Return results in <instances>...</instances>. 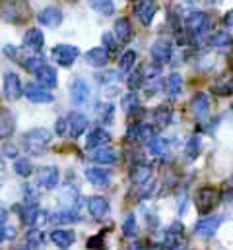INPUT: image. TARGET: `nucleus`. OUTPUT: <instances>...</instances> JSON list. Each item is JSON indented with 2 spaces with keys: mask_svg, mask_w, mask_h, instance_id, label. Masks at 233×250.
<instances>
[{
  "mask_svg": "<svg viewBox=\"0 0 233 250\" xmlns=\"http://www.w3.org/2000/svg\"><path fill=\"white\" fill-rule=\"evenodd\" d=\"M4 53H6V57H10L14 62L22 64L27 72H33V74H37V72L45 66V59H43L41 53L25 51V47H23V49H16V47H12V45H6V47H4Z\"/></svg>",
  "mask_w": 233,
  "mask_h": 250,
  "instance_id": "1",
  "label": "nucleus"
},
{
  "mask_svg": "<svg viewBox=\"0 0 233 250\" xmlns=\"http://www.w3.org/2000/svg\"><path fill=\"white\" fill-rule=\"evenodd\" d=\"M51 138H53V134L47 128H33L29 132H25V136H23V147L31 155H41L47 149V146L51 144Z\"/></svg>",
  "mask_w": 233,
  "mask_h": 250,
  "instance_id": "2",
  "label": "nucleus"
},
{
  "mask_svg": "<svg viewBox=\"0 0 233 250\" xmlns=\"http://www.w3.org/2000/svg\"><path fill=\"white\" fill-rule=\"evenodd\" d=\"M185 23H186V33H188V37L194 39V41L206 37L208 31L212 29V20H210V16H208L206 12H190V14L186 16Z\"/></svg>",
  "mask_w": 233,
  "mask_h": 250,
  "instance_id": "3",
  "label": "nucleus"
},
{
  "mask_svg": "<svg viewBox=\"0 0 233 250\" xmlns=\"http://www.w3.org/2000/svg\"><path fill=\"white\" fill-rule=\"evenodd\" d=\"M29 16L25 0H4L0 4V18L8 23H23Z\"/></svg>",
  "mask_w": 233,
  "mask_h": 250,
  "instance_id": "4",
  "label": "nucleus"
},
{
  "mask_svg": "<svg viewBox=\"0 0 233 250\" xmlns=\"http://www.w3.org/2000/svg\"><path fill=\"white\" fill-rule=\"evenodd\" d=\"M220 200H222L220 190H216V188H212V187L200 188V190L196 192V196H194L196 209L200 211V215H202V217H204V215H208V213H210V211L220 204Z\"/></svg>",
  "mask_w": 233,
  "mask_h": 250,
  "instance_id": "5",
  "label": "nucleus"
},
{
  "mask_svg": "<svg viewBox=\"0 0 233 250\" xmlns=\"http://www.w3.org/2000/svg\"><path fill=\"white\" fill-rule=\"evenodd\" d=\"M78 57H80V49L74 45H57L51 51V59L55 61V64L62 66V68H70L78 61Z\"/></svg>",
  "mask_w": 233,
  "mask_h": 250,
  "instance_id": "6",
  "label": "nucleus"
},
{
  "mask_svg": "<svg viewBox=\"0 0 233 250\" xmlns=\"http://www.w3.org/2000/svg\"><path fill=\"white\" fill-rule=\"evenodd\" d=\"M224 223L222 215H204L198 219V223L194 225V233L202 239H210L216 235V231L220 229V225Z\"/></svg>",
  "mask_w": 233,
  "mask_h": 250,
  "instance_id": "7",
  "label": "nucleus"
},
{
  "mask_svg": "<svg viewBox=\"0 0 233 250\" xmlns=\"http://www.w3.org/2000/svg\"><path fill=\"white\" fill-rule=\"evenodd\" d=\"M165 250H186V239H185V229L179 221H175L169 225L167 235H165V243H163Z\"/></svg>",
  "mask_w": 233,
  "mask_h": 250,
  "instance_id": "8",
  "label": "nucleus"
},
{
  "mask_svg": "<svg viewBox=\"0 0 233 250\" xmlns=\"http://www.w3.org/2000/svg\"><path fill=\"white\" fill-rule=\"evenodd\" d=\"M156 14H158V4L154 0H134V16L144 27L152 23Z\"/></svg>",
  "mask_w": 233,
  "mask_h": 250,
  "instance_id": "9",
  "label": "nucleus"
},
{
  "mask_svg": "<svg viewBox=\"0 0 233 250\" xmlns=\"http://www.w3.org/2000/svg\"><path fill=\"white\" fill-rule=\"evenodd\" d=\"M23 93V87H22V80L16 72H6L4 74V95L6 99L10 101H16L20 99Z\"/></svg>",
  "mask_w": 233,
  "mask_h": 250,
  "instance_id": "10",
  "label": "nucleus"
},
{
  "mask_svg": "<svg viewBox=\"0 0 233 250\" xmlns=\"http://www.w3.org/2000/svg\"><path fill=\"white\" fill-rule=\"evenodd\" d=\"M70 99L74 105H86L90 99V85L82 78H74L70 82Z\"/></svg>",
  "mask_w": 233,
  "mask_h": 250,
  "instance_id": "11",
  "label": "nucleus"
},
{
  "mask_svg": "<svg viewBox=\"0 0 233 250\" xmlns=\"http://www.w3.org/2000/svg\"><path fill=\"white\" fill-rule=\"evenodd\" d=\"M37 20H39L41 25H45V27H49V29H55V27H58V25L62 23L64 16H62V10L57 8V6H45V8L37 14Z\"/></svg>",
  "mask_w": 233,
  "mask_h": 250,
  "instance_id": "12",
  "label": "nucleus"
},
{
  "mask_svg": "<svg viewBox=\"0 0 233 250\" xmlns=\"http://www.w3.org/2000/svg\"><path fill=\"white\" fill-rule=\"evenodd\" d=\"M23 93H25V97L31 101V103H37V105H41V103H53V95H51V91L49 89H45V87H41L37 82L33 83H27L25 87H23Z\"/></svg>",
  "mask_w": 233,
  "mask_h": 250,
  "instance_id": "13",
  "label": "nucleus"
},
{
  "mask_svg": "<svg viewBox=\"0 0 233 250\" xmlns=\"http://www.w3.org/2000/svg\"><path fill=\"white\" fill-rule=\"evenodd\" d=\"M190 113L194 119L198 121H206L208 115H210V97L206 93H196L192 99H190Z\"/></svg>",
  "mask_w": 233,
  "mask_h": 250,
  "instance_id": "14",
  "label": "nucleus"
},
{
  "mask_svg": "<svg viewBox=\"0 0 233 250\" xmlns=\"http://www.w3.org/2000/svg\"><path fill=\"white\" fill-rule=\"evenodd\" d=\"M22 221L27 227H37L39 223L49 221V217H45V211L37 204H27L25 208H22Z\"/></svg>",
  "mask_w": 233,
  "mask_h": 250,
  "instance_id": "15",
  "label": "nucleus"
},
{
  "mask_svg": "<svg viewBox=\"0 0 233 250\" xmlns=\"http://www.w3.org/2000/svg\"><path fill=\"white\" fill-rule=\"evenodd\" d=\"M171 53H173V47H171V43H167L165 39L156 41V43L152 45V49H150L152 61L158 64V66L169 62V61H171Z\"/></svg>",
  "mask_w": 233,
  "mask_h": 250,
  "instance_id": "16",
  "label": "nucleus"
},
{
  "mask_svg": "<svg viewBox=\"0 0 233 250\" xmlns=\"http://www.w3.org/2000/svg\"><path fill=\"white\" fill-rule=\"evenodd\" d=\"M111 142V134L105 130V128H93L90 134H88V140H86V147L95 151V149H101V147H107V144Z\"/></svg>",
  "mask_w": 233,
  "mask_h": 250,
  "instance_id": "17",
  "label": "nucleus"
},
{
  "mask_svg": "<svg viewBox=\"0 0 233 250\" xmlns=\"http://www.w3.org/2000/svg\"><path fill=\"white\" fill-rule=\"evenodd\" d=\"M68 136L70 138H80L84 132H86V128H88V117L84 115V113H70L68 117Z\"/></svg>",
  "mask_w": 233,
  "mask_h": 250,
  "instance_id": "18",
  "label": "nucleus"
},
{
  "mask_svg": "<svg viewBox=\"0 0 233 250\" xmlns=\"http://www.w3.org/2000/svg\"><path fill=\"white\" fill-rule=\"evenodd\" d=\"M43 45H45V35H43L41 29L31 27V29L25 31V35H23V47H25L27 51L39 53V51L43 49Z\"/></svg>",
  "mask_w": 233,
  "mask_h": 250,
  "instance_id": "19",
  "label": "nucleus"
},
{
  "mask_svg": "<svg viewBox=\"0 0 233 250\" xmlns=\"http://www.w3.org/2000/svg\"><path fill=\"white\" fill-rule=\"evenodd\" d=\"M86 179H88L93 187H99V188L109 187V183H111L109 171H107V169H101V167H88V169H86Z\"/></svg>",
  "mask_w": 233,
  "mask_h": 250,
  "instance_id": "20",
  "label": "nucleus"
},
{
  "mask_svg": "<svg viewBox=\"0 0 233 250\" xmlns=\"http://www.w3.org/2000/svg\"><path fill=\"white\" fill-rule=\"evenodd\" d=\"M35 78H37V83H39L41 87H45V89H55L58 83L57 70H55L53 66H49V64H45V66L35 74Z\"/></svg>",
  "mask_w": 233,
  "mask_h": 250,
  "instance_id": "21",
  "label": "nucleus"
},
{
  "mask_svg": "<svg viewBox=\"0 0 233 250\" xmlns=\"http://www.w3.org/2000/svg\"><path fill=\"white\" fill-rule=\"evenodd\" d=\"M86 62L93 68H105L109 62V51L105 47H93L86 53Z\"/></svg>",
  "mask_w": 233,
  "mask_h": 250,
  "instance_id": "22",
  "label": "nucleus"
},
{
  "mask_svg": "<svg viewBox=\"0 0 233 250\" xmlns=\"http://www.w3.org/2000/svg\"><path fill=\"white\" fill-rule=\"evenodd\" d=\"M78 200H80V194L74 187H64L58 194V204L62 209H76Z\"/></svg>",
  "mask_w": 233,
  "mask_h": 250,
  "instance_id": "23",
  "label": "nucleus"
},
{
  "mask_svg": "<svg viewBox=\"0 0 233 250\" xmlns=\"http://www.w3.org/2000/svg\"><path fill=\"white\" fill-rule=\"evenodd\" d=\"M88 211H90L93 217L101 219V217H105L107 211H109V202H107L103 196H92V198L88 200Z\"/></svg>",
  "mask_w": 233,
  "mask_h": 250,
  "instance_id": "24",
  "label": "nucleus"
},
{
  "mask_svg": "<svg viewBox=\"0 0 233 250\" xmlns=\"http://www.w3.org/2000/svg\"><path fill=\"white\" fill-rule=\"evenodd\" d=\"M37 181H39V185L43 188H47V190H51V188H55L58 185V169L57 167H43L41 171H39V175H37Z\"/></svg>",
  "mask_w": 233,
  "mask_h": 250,
  "instance_id": "25",
  "label": "nucleus"
},
{
  "mask_svg": "<svg viewBox=\"0 0 233 250\" xmlns=\"http://www.w3.org/2000/svg\"><path fill=\"white\" fill-rule=\"evenodd\" d=\"M74 233L70 231V229H55L53 233H51V241L57 245L58 249L66 250L70 249L72 245H74Z\"/></svg>",
  "mask_w": 233,
  "mask_h": 250,
  "instance_id": "26",
  "label": "nucleus"
},
{
  "mask_svg": "<svg viewBox=\"0 0 233 250\" xmlns=\"http://www.w3.org/2000/svg\"><path fill=\"white\" fill-rule=\"evenodd\" d=\"M113 35L116 37L118 43H128L132 39V27H130V21L126 18L116 20L115 27H113Z\"/></svg>",
  "mask_w": 233,
  "mask_h": 250,
  "instance_id": "27",
  "label": "nucleus"
},
{
  "mask_svg": "<svg viewBox=\"0 0 233 250\" xmlns=\"http://www.w3.org/2000/svg\"><path fill=\"white\" fill-rule=\"evenodd\" d=\"M92 161L93 163H99V165H113L116 161V151L113 147H101V149H95V151H92Z\"/></svg>",
  "mask_w": 233,
  "mask_h": 250,
  "instance_id": "28",
  "label": "nucleus"
},
{
  "mask_svg": "<svg viewBox=\"0 0 233 250\" xmlns=\"http://www.w3.org/2000/svg\"><path fill=\"white\" fill-rule=\"evenodd\" d=\"M150 177H152V169H150V165H144V163H138V165L130 171V179H132V183L138 185V187L150 183Z\"/></svg>",
  "mask_w": 233,
  "mask_h": 250,
  "instance_id": "29",
  "label": "nucleus"
},
{
  "mask_svg": "<svg viewBox=\"0 0 233 250\" xmlns=\"http://www.w3.org/2000/svg\"><path fill=\"white\" fill-rule=\"evenodd\" d=\"M148 151H150L152 155H156V157H163V155H167V151H169V142H167L165 138H162V136H154V138L148 142Z\"/></svg>",
  "mask_w": 233,
  "mask_h": 250,
  "instance_id": "30",
  "label": "nucleus"
},
{
  "mask_svg": "<svg viewBox=\"0 0 233 250\" xmlns=\"http://www.w3.org/2000/svg\"><path fill=\"white\" fill-rule=\"evenodd\" d=\"M232 43H233L232 35L226 33V31H218L216 35L210 37V47H214L216 51H222V53L230 51L232 49Z\"/></svg>",
  "mask_w": 233,
  "mask_h": 250,
  "instance_id": "31",
  "label": "nucleus"
},
{
  "mask_svg": "<svg viewBox=\"0 0 233 250\" xmlns=\"http://www.w3.org/2000/svg\"><path fill=\"white\" fill-rule=\"evenodd\" d=\"M78 219H80V215H78L76 209H60V211L53 213V215L49 217V221H51V223H57V225L74 223V221H78Z\"/></svg>",
  "mask_w": 233,
  "mask_h": 250,
  "instance_id": "32",
  "label": "nucleus"
},
{
  "mask_svg": "<svg viewBox=\"0 0 233 250\" xmlns=\"http://www.w3.org/2000/svg\"><path fill=\"white\" fill-rule=\"evenodd\" d=\"M165 93L171 99H177L183 93V78L179 74H171L167 78V82H165Z\"/></svg>",
  "mask_w": 233,
  "mask_h": 250,
  "instance_id": "33",
  "label": "nucleus"
},
{
  "mask_svg": "<svg viewBox=\"0 0 233 250\" xmlns=\"http://www.w3.org/2000/svg\"><path fill=\"white\" fill-rule=\"evenodd\" d=\"M122 109L126 111V115L130 119H134V115L140 113V101H138V97H136L134 91H130V93H126L122 97Z\"/></svg>",
  "mask_w": 233,
  "mask_h": 250,
  "instance_id": "34",
  "label": "nucleus"
},
{
  "mask_svg": "<svg viewBox=\"0 0 233 250\" xmlns=\"http://www.w3.org/2000/svg\"><path fill=\"white\" fill-rule=\"evenodd\" d=\"M122 235L126 239H136L138 237V223H136L134 213H126V217L122 221Z\"/></svg>",
  "mask_w": 233,
  "mask_h": 250,
  "instance_id": "35",
  "label": "nucleus"
},
{
  "mask_svg": "<svg viewBox=\"0 0 233 250\" xmlns=\"http://www.w3.org/2000/svg\"><path fill=\"white\" fill-rule=\"evenodd\" d=\"M134 64H136V53L132 49L124 51V55L118 59V70L122 74H130L134 70Z\"/></svg>",
  "mask_w": 233,
  "mask_h": 250,
  "instance_id": "36",
  "label": "nucleus"
},
{
  "mask_svg": "<svg viewBox=\"0 0 233 250\" xmlns=\"http://www.w3.org/2000/svg\"><path fill=\"white\" fill-rule=\"evenodd\" d=\"M95 111H97V119L103 125H109L113 121V117H115V105L113 103H99L95 107Z\"/></svg>",
  "mask_w": 233,
  "mask_h": 250,
  "instance_id": "37",
  "label": "nucleus"
},
{
  "mask_svg": "<svg viewBox=\"0 0 233 250\" xmlns=\"http://www.w3.org/2000/svg\"><path fill=\"white\" fill-rule=\"evenodd\" d=\"M90 8L101 16H111L115 12V2L113 0H90Z\"/></svg>",
  "mask_w": 233,
  "mask_h": 250,
  "instance_id": "38",
  "label": "nucleus"
},
{
  "mask_svg": "<svg viewBox=\"0 0 233 250\" xmlns=\"http://www.w3.org/2000/svg\"><path fill=\"white\" fill-rule=\"evenodd\" d=\"M171 119H173V113H171V109H169V107H165V105L154 111V123L160 126V128H163V126L169 125V123H171Z\"/></svg>",
  "mask_w": 233,
  "mask_h": 250,
  "instance_id": "39",
  "label": "nucleus"
},
{
  "mask_svg": "<svg viewBox=\"0 0 233 250\" xmlns=\"http://www.w3.org/2000/svg\"><path fill=\"white\" fill-rule=\"evenodd\" d=\"M12 132H14V117L8 115V111H4L0 117V140L8 138Z\"/></svg>",
  "mask_w": 233,
  "mask_h": 250,
  "instance_id": "40",
  "label": "nucleus"
},
{
  "mask_svg": "<svg viewBox=\"0 0 233 250\" xmlns=\"http://www.w3.org/2000/svg\"><path fill=\"white\" fill-rule=\"evenodd\" d=\"M14 171H16V175H20V177H29V175L33 173V165H31L29 159L22 157V159H16V161H14Z\"/></svg>",
  "mask_w": 233,
  "mask_h": 250,
  "instance_id": "41",
  "label": "nucleus"
},
{
  "mask_svg": "<svg viewBox=\"0 0 233 250\" xmlns=\"http://www.w3.org/2000/svg\"><path fill=\"white\" fill-rule=\"evenodd\" d=\"M198 153H200V138L198 136H192L186 142V159L188 161H194L198 157Z\"/></svg>",
  "mask_w": 233,
  "mask_h": 250,
  "instance_id": "42",
  "label": "nucleus"
},
{
  "mask_svg": "<svg viewBox=\"0 0 233 250\" xmlns=\"http://www.w3.org/2000/svg\"><path fill=\"white\" fill-rule=\"evenodd\" d=\"M214 93H218V95H232L233 93V74L228 78V80L220 82V83L214 87Z\"/></svg>",
  "mask_w": 233,
  "mask_h": 250,
  "instance_id": "43",
  "label": "nucleus"
},
{
  "mask_svg": "<svg viewBox=\"0 0 233 250\" xmlns=\"http://www.w3.org/2000/svg\"><path fill=\"white\" fill-rule=\"evenodd\" d=\"M101 41H103V47L109 51V55H115L116 51H118V41H116L115 35H111V33H103Z\"/></svg>",
  "mask_w": 233,
  "mask_h": 250,
  "instance_id": "44",
  "label": "nucleus"
},
{
  "mask_svg": "<svg viewBox=\"0 0 233 250\" xmlns=\"http://www.w3.org/2000/svg\"><path fill=\"white\" fill-rule=\"evenodd\" d=\"M142 80H144L142 70H134V72H130V76H128V87H130L132 91H136V89L142 85Z\"/></svg>",
  "mask_w": 233,
  "mask_h": 250,
  "instance_id": "45",
  "label": "nucleus"
},
{
  "mask_svg": "<svg viewBox=\"0 0 233 250\" xmlns=\"http://www.w3.org/2000/svg\"><path fill=\"white\" fill-rule=\"evenodd\" d=\"M37 198H39V192H37L35 188L25 187V202H27V204H35Z\"/></svg>",
  "mask_w": 233,
  "mask_h": 250,
  "instance_id": "46",
  "label": "nucleus"
},
{
  "mask_svg": "<svg viewBox=\"0 0 233 250\" xmlns=\"http://www.w3.org/2000/svg\"><path fill=\"white\" fill-rule=\"evenodd\" d=\"M57 134H58V136H64V134H68V119L60 117V119L57 121Z\"/></svg>",
  "mask_w": 233,
  "mask_h": 250,
  "instance_id": "47",
  "label": "nucleus"
},
{
  "mask_svg": "<svg viewBox=\"0 0 233 250\" xmlns=\"http://www.w3.org/2000/svg\"><path fill=\"white\" fill-rule=\"evenodd\" d=\"M222 200H224L226 204H232L233 206V188H226V190L222 192Z\"/></svg>",
  "mask_w": 233,
  "mask_h": 250,
  "instance_id": "48",
  "label": "nucleus"
},
{
  "mask_svg": "<svg viewBox=\"0 0 233 250\" xmlns=\"http://www.w3.org/2000/svg\"><path fill=\"white\" fill-rule=\"evenodd\" d=\"M12 235V229H2L0 227V245H2V241L6 239V237H10Z\"/></svg>",
  "mask_w": 233,
  "mask_h": 250,
  "instance_id": "49",
  "label": "nucleus"
},
{
  "mask_svg": "<svg viewBox=\"0 0 233 250\" xmlns=\"http://www.w3.org/2000/svg\"><path fill=\"white\" fill-rule=\"evenodd\" d=\"M224 20H226V25H228V27H233V10L230 12V14H226Z\"/></svg>",
  "mask_w": 233,
  "mask_h": 250,
  "instance_id": "50",
  "label": "nucleus"
},
{
  "mask_svg": "<svg viewBox=\"0 0 233 250\" xmlns=\"http://www.w3.org/2000/svg\"><path fill=\"white\" fill-rule=\"evenodd\" d=\"M6 217H8V215H6V209H2V208H0V227L6 223Z\"/></svg>",
  "mask_w": 233,
  "mask_h": 250,
  "instance_id": "51",
  "label": "nucleus"
},
{
  "mask_svg": "<svg viewBox=\"0 0 233 250\" xmlns=\"http://www.w3.org/2000/svg\"><path fill=\"white\" fill-rule=\"evenodd\" d=\"M37 247H31V245H25V247H20V249H16V250H35Z\"/></svg>",
  "mask_w": 233,
  "mask_h": 250,
  "instance_id": "52",
  "label": "nucleus"
},
{
  "mask_svg": "<svg viewBox=\"0 0 233 250\" xmlns=\"http://www.w3.org/2000/svg\"><path fill=\"white\" fill-rule=\"evenodd\" d=\"M130 250H140V249H138V247H132V249H130Z\"/></svg>",
  "mask_w": 233,
  "mask_h": 250,
  "instance_id": "53",
  "label": "nucleus"
},
{
  "mask_svg": "<svg viewBox=\"0 0 233 250\" xmlns=\"http://www.w3.org/2000/svg\"><path fill=\"white\" fill-rule=\"evenodd\" d=\"M214 2H216V4H218V2H222V0H214Z\"/></svg>",
  "mask_w": 233,
  "mask_h": 250,
  "instance_id": "54",
  "label": "nucleus"
},
{
  "mask_svg": "<svg viewBox=\"0 0 233 250\" xmlns=\"http://www.w3.org/2000/svg\"><path fill=\"white\" fill-rule=\"evenodd\" d=\"M93 250H103V249H93Z\"/></svg>",
  "mask_w": 233,
  "mask_h": 250,
  "instance_id": "55",
  "label": "nucleus"
},
{
  "mask_svg": "<svg viewBox=\"0 0 233 250\" xmlns=\"http://www.w3.org/2000/svg\"><path fill=\"white\" fill-rule=\"evenodd\" d=\"M232 181H233V175H232Z\"/></svg>",
  "mask_w": 233,
  "mask_h": 250,
  "instance_id": "56",
  "label": "nucleus"
}]
</instances>
